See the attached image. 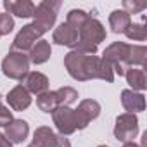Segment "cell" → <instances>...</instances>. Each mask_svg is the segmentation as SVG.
<instances>
[{"label":"cell","mask_w":147,"mask_h":147,"mask_svg":"<svg viewBox=\"0 0 147 147\" xmlns=\"http://www.w3.org/2000/svg\"><path fill=\"white\" fill-rule=\"evenodd\" d=\"M64 66L73 80L78 82H88V80H104L111 83L114 80V73L111 66L97 55H88V54H80L71 50L64 57Z\"/></svg>","instance_id":"obj_1"},{"label":"cell","mask_w":147,"mask_h":147,"mask_svg":"<svg viewBox=\"0 0 147 147\" xmlns=\"http://www.w3.org/2000/svg\"><path fill=\"white\" fill-rule=\"evenodd\" d=\"M106 40V30L102 26V23L92 16H88V19L78 28V42L73 45V50L80 52V54H88V55H95L99 43Z\"/></svg>","instance_id":"obj_2"},{"label":"cell","mask_w":147,"mask_h":147,"mask_svg":"<svg viewBox=\"0 0 147 147\" xmlns=\"http://www.w3.org/2000/svg\"><path fill=\"white\" fill-rule=\"evenodd\" d=\"M104 61L111 66L114 75H119V76H125V73L130 69V64H128V55H130V45L125 43V42H114L111 43L104 54H102Z\"/></svg>","instance_id":"obj_3"},{"label":"cell","mask_w":147,"mask_h":147,"mask_svg":"<svg viewBox=\"0 0 147 147\" xmlns=\"http://www.w3.org/2000/svg\"><path fill=\"white\" fill-rule=\"evenodd\" d=\"M2 71L11 80H23L30 73V59L23 52L11 50L2 61Z\"/></svg>","instance_id":"obj_4"},{"label":"cell","mask_w":147,"mask_h":147,"mask_svg":"<svg viewBox=\"0 0 147 147\" xmlns=\"http://www.w3.org/2000/svg\"><path fill=\"white\" fill-rule=\"evenodd\" d=\"M61 9V2L59 0H43L35 7V14H33V24L38 26L43 33H47L55 19H57V11Z\"/></svg>","instance_id":"obj_5"},{"label":"cell","mask_w":147,"mask_h":147,"mask_svg":"<svg viewBox=\"0 0 147 147\" xmlns=\"http://www.w3.org/2000/svg\"><path fill=\"white\" fill-rule=\"evenodd\" d=\"M52 119H54V125L59 131V135H71L75 133L76 130H80V125H78V116L75 113V109L71 107H66V106H59L52 111Z\"/></svg>","instance_id":"obj_6"},{"label":"cell","mask_w":147,"mask_h":147,"mask_svg":"<svg viewBox=\"0 0 147 147\" xmlns=\"http://www.w3.org/2000/svg\"><path fill=\"white\" fill-rule=\"evenodd\" d=\"M138 135V118L135 114L125 113L116 118L114 125V137L119 142H133V138Z\"/></svg>","instance_id":"obj_7"},{"label":"cell","mask_w":147,"mask_h":147,"mask_svg":"<svg viewBox=\"0 0 147 147\" xmlns=\"http://www.w3.org/2000/svg\"><path fill=\"white\" fill-rule=\"evenodd\" d=\"M42 35H43V31H42L38 26H35L33 23L26 24V26H23V30L16 35L11 50H14V52H23V54H24L26 50H30V49L35 45V42H36Z\"/></svg>","instance_id":"obj_8"},{"label":"cell","mask_w":147,"mask_h":147,"mask_svg":"<svg viewBox=\"0 0 147 147\" xmlns=\"http://www.w3.org/2000/svg\"><path fill=\"white\" fill-rule=\"evenodd\" d=\"M31 145L35 147H71L69 140L64 135L54 133L49 126H40L35 130Z\"/></svg>","instance_id":"obj_9"},{"label":"cell","mask_w":147,"mask_h":147,"mask_svg":"<svg viewBox=\"0 0 147 147\" xmlns=\"http://www.w3.org/2000/svg\"><path fill=\"white\" fill-rule=\"evenodd\" d=\"M21 82H23V87L30 94L40 95V94L49 90V78L43 75V73H38V71H30Z\"/></svg>","instance_id":"obj_10"},{"label":"cell","mask_w":147,"mask_h":147,"mask_svg":"<svg viewBox=\"0 0 147 147\" xmlns=\"http://www.w3.org/2000/svg\"><path fill=\"white\" fill-rule=\"evenodd\" d=\"M4 135H5V138L11 144H21L30 135V125L24 119H12L5 126V133Z\"/></svg>","instance_id":"obj_11"},{"label":"cell","mask_w":147,"mask_h":147,"mask_svg":"<svg viewBox=\"0 0 147 147\" xmlns=\"http://www.w3.org/2000/svg\"><path fill=\"white\" fill-rule=\"evenodd\" d=\"M52 42L57 43V45H64V47H71L78 42V31L69 26L67 23H62L59 24L55 30H54V35H52Z\"/></svg>","instance_id":"obj_12"},{"label":"cell","mask_w":147,"mask_h":147,"mask_svg":"<svg viewBox=\"0 0 147 147\" xmlns=\"http://www.w3.org/2000/svg\"><path fill=\"white\" fill-rule=\"evenodd\" d=\"M7 102L14 111H24L31 104V95L23 85H18L7 94Z\"/></svg>","instance_id":"obj_13"},{"label":"cell","mask_w":147,"mask_h":147,"mask_svg":"<svg viewBox=\"0 0 147 147\" xmlns=\"http://www.w3.org/2000/svg\"><path fill=\"white\" fill-rule=\"evenodd\" d=\"M35 4L30 0H5L4 9L7 14H14L18 18H33L35 14Z\"/></svg>","instance_id":"obj_14"},{"label":"cell","mask_w":147,"mask_h":147,"mask_svg":"<svg viewBox=\"0 0 147 147\" xmlns=\"http://www.w3.org/2000/svg\"><path fill=\"white\" fill-rule=\"evenodd\" d=\"M121 104L130 114H135V113H140L145 109V97L142 94L133 92V90H123L121 92Z\"/></svg>","instance_id":"obj_15"},{"label":"cell","mask_w":147,"mask_h":147,"mask_svg":"<svg viewBox=\"0 0 147 147\" xmlns=\"http://www.w3.org/2000/svg\"><path fill=\"white\" fill-rule=\"evenodd\" d=\"M52 54V49H50V43L47 40H38L31 49H30V54H28V59L30 62L33 64H43L49 61Z\"/></svg>","instance_id":"obj_16"},{"label":"cell","mask_w":147,"mask_h":147,"mask_svg":"<svg viewBox=\"0 0 147 147\" xmlns=\"http://www.w3.org/2000/svg\"><path fill=\"white\" fill-rule=\"evenodd\" d=\"M125 76H126V82L128 85L135 90H145L147 88V80H145V71L142 67H130L126 73H125Z\"/></svg>","instance_id":"obj_17"},{"label":"cell","mask_w":147,"mask_h":147,"mask_svg":"<svg viewBox=\"0 0 147 147\" xmlns=\"http://www.w3.org/2000/svg\"><path fill=\"white\" fill-rule=\"evenodd\" d=\"M131 19L125 11H113L109 16V26L113 33H125V30L130 26Z\"/></svg>","instance_id":"obj_18"},{"label":"cell","mask_w":147,"mask_h":147,"mask_svg":"<svg viewBox=\"0 0 147 147\" xmlns=\"http://www.w3.org/2000/svg\"><path fill=\"white\" fill-rule=\"evenodd\" d=\"M78 111H80L82 116L90 123L92 119H95V118L100 114V104H99L97 100H94V99H85V100L80 102Z\"/></svg>","instance_id":"obj_19"},{"label":"cell","mask_w":147,"mask_h":147,"mask_svg":"<svg viewBox=\"0 0 147 147\" xmlns=\"http://www.w3.org/2000/svg\"><path fill=\"white\" fill-rule=\"evenodd\" d=\"M145 62H147V49L144 45H130V55H128L130 67L133 66L145 67Z\"/></svg>","instance_id":"obj_20"},{"label":"cell","mask_w":147,"mask_h":147,"mask_svg":"<svg viewBox=\"0 0 147 147\" xmlns=\"http://www.w3.org/2000/svg\"><path fill=\"white\" fill-rule=\"evenodd\" d=\"M36 106H38V109L43 111V113H52L55 107H59L55 92H49V90H47V92L36 95Z\"/></svg>","instance_id":"obj_21"},{"label":"cell","mask_w":147,"mask_h":147,"mask_svg":"<svg viewBox=\"0 0 147 147\" xmlns=\"http://www.w3.org/2000/svg\"><path fill=\"white\" fill-rule=\"evenodd\" d=\"M55 97H57V104L59 106L69 107L73 102L78 100V92L73 87H61V88L55 90Z\"/></svg>","instance_id":"obj_22"},{"label":"cell","mask_w":147,"mask_h":147,"mask_svg":"<svg viewBox=\"0 0 147 147\" xmlns=\"http://www.w3.org/2000/svg\"><path fill=\"white\" fill-rule=\"evenodd\" d=\"M125 35L133 42H144L147 38V28L144 23H130V26L125 30Z\"/></svg>","instance_id":"obj_23"},{"label":"cell","mask_w":147,"mask_h":147,"mask_svg":"<svg viewBox=\"0 0 147 147\" xmlns=\"http://www.w3.org/2000/svg\"><path fill=\"white\" fill-rule=\"evenodd\" d=\"M87 19H88V14H87L85 11H82V9H73V11H69V12H67L66 23H67L69 26H73V28L78 31V28H80Z\"/></svg>","instance_id":"obj_24"},{"label":"cell","mask_w":147,"mask_h":147,"mask_svg":"<svg viewBox=\"0 0 147 147\" xmlns=\"http://www.w3.org/2000/svg\"><path fill=\"white\" fill-rule=\"evenodd\" d=\"M14 28V19L11 14L4 12V14H0V36H4V35H9Z\"/></svg>","instance_id":"obj_25"},{"label":"cell","mask_w":147,"mask_h":147,"mask_svg":"<svg viewBox=\"0 0 147 147\" xmlns=\"http://www.w3.org/2000/svg\"><path fill=\"white\" fill-rule=\"evenodd\" d=\"M123 7H125V12L130 16V14H138L140 11H144L147 7V4L145 2H131V0H125Z\"/></svg>","instance_id":"obj_26"},{"label":"cell","mask_w":147,"mask_h":147,"mask_svg":"<svg viewBox=\"0 0 147 147\" xmlns=\"http://www.w3.org/2000/svg\"><path fill=\"white\" fill-rule=\"evenodd\" d=\"M12 119H14L12 118V111H9V107H5V106H0V126L5 128Z\"/></svg>","instance_id":"obj_27"},{"label":"cell","mask_w":147,"mask_h":147,"mask_svg":"<svg viewBox=\"0 0 147 147\" xmlns=\"http://www.w3.org/2000/svg\"><path fill=\"white\" fill-rule=\"evenodd\" d=\"M0 147H12V144L5 138V135H4V133H0Z\"/></svg>","instance_id":"obj_28"},{"label":"cell","mask_w":147,"mask_h":147,"mask_svg":"<svg viewBox=\"0 0 147 147\" xmlns=\"http://www.w3.org/2000/svg\"><path fill=\"white\" fill-rule=\"evenodd\" d=\"M140 147H147V131L142 133V142H140Z\"/></svg>","instance_id":"obj_29"},{"label":"cell","mask_w":147,"mask_h":147,"mask_svg":"<svg viewBox=\"0 0 147 147\" xmlns=\"http://www.w3.org/2000/svg\"><path fill=\"white\" fill-rule=\"evenodd\" d=\"M123 147H140L138 144H135V142H125L123 144Z\"/></svg>","instance_id":"obj_30"},{"label":"cell","mask_w":147,"mask_h":147,"mask_svg":"<svg viewBox=\"0 0 147 147\" xmlns=\"http://www.w3.org/2000/svg\"><path fill=\"white\" fill-rule=\"evenodd\" d=\"M99 147H109V145H99Z\"/></svg>","instance_id":"obj_31"},{"label":"cell","mask_w":147,"mask_h":147,"mask_svg":"<svg viewBox=\"0 0 147 147\" xmlns=\"http://www.w3.org/2000/svg\"><path fill=\"white\" fill-rule=\"evenodd\" d=\"M28 147H35V145H28Z\"/></svg>","instance_id":"obj_32"}]
</instances>
